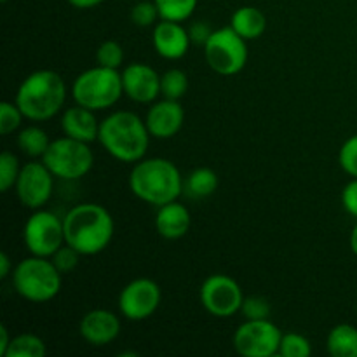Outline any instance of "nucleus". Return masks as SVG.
I'll list each match as a JSON object with an SVG mask.
<instances>
[{
    "label": "nucleus",
    "instance_id": "11",
    "mask_svg": "<svg viewBox=\"0 0 357 357\" xmlns=\"http://www.w3.org/2000/svg\"><path fill=\"white\" fill-rule=\"evenodd\" d=\"M201 303L208 314L218 319L236 316L241 312L244 302V293L239 282L227 274H213L202 282Z\"/></svg>",
    "mask_w": 357,
    "mask_h": 357
},
{
    "label": "nucleus",
    "instance_id": "38",
    "mask_svg": "<svg viewBox=\"0 0 357 357\" xmlns=\"http://www.w3.org/2000/svg\"><path fill=\"white\" fill-rule=\"evenodd\" d=\"M66 2L72 7H75V9H93V7L103 3L105 0H66Z\"/></svg>",
    "mask_w": 357,
    "mask_h": 357
},
{
    "label": "nucleus",
    "instance_id": "37",
    "mask_svg": "<svg viewBox=\"0 0 357 357\" xmlns=\"http://www.w3.org/2000/svg\"><path fill=\"white\" fill-rule=\"evenodd\" d=\"M14 267L13 261H10L9 255L0 253V279H7L10 274H13Z\"/></svg>",
    "mask_w": 357,
    "mask_h": 357
},
{
    "label": "nucleus",
    "instance_id": "29",
    "mask_svg": "<svg viewBox=\"0 0 357 357\" xmlns=\"http://www.w3.org/2000/svg\"><path fill=\"white\" fill-rule=\"evenodd\" d=\"M96 61L105 68L119 70L124 65V47L117 40H105L96 51Z\"/></svg>",
    "mask_w": 357,
    "mask_h": 357
},
{
    "label": "nucleus",
    "instance_id": "17",
    "mask_svg": "<svg viewBox=\"0 0 357 357\" xmlns=\"http://www.w3.org/2000/svg\"><path fill=\"white\" fill-rule=\"evenodd\" d=\"M152 44L160 58L176 61V59H181L187 54L192 40L190 35H188V28H185L181 23L160 20L153 26Z\"/></svg>",
    "mask_w": 357,
    "mask_h": 357
},
{
    "label": "nucleus",
    "instance_id": "27",
    "mask_svg": "<svg viewBox=\"0 0 357 357\" xmlns=\"http://www.w3.org/2000/svg\"><path fill=\"white\" fill-rule=\"evenodd\" d=\"M312 354V344L300 333H282L279 356L281 357H309Z\"/></svg>",
    "mask_w": 357,
    "mask_h": 357
},
{
    "label": "nucleus",
    "instance_id": "16",
    "mask_svg": "<svg viewBox=\"0 0 357 357\" xmlns=\"http://www.w3.org/2000/svg\"><path fill=\"white\" fill-rule=\"evenodd\" d=\"M79 333L93 347H105L121 335V319L108 309L89 310L80 319Z\"/></svg>",
    "mask_w": 357,
    "mask_h": 357
},
{
    "label": "nucleus",
    "instance_id": "10",
    "mask_svg": "<svg viewBox=\"0 0 357 357\" xmlns=\"http://www.w3.org/2000/svg\"><path fill=\"white\" fill-rule=\"evenodd\" d=\"M281 340L282 331L271 319H246L234 333L232 344L243 357H274Z\"/></svg>",
    "mask_w": 357,
    "mask_h": 357
},
{
    "label": "nucleus",
    "instance_id": "2",
    "mask_svg": "<svg viewBox=\"0 0 357 357\" xmlns=\"http://www.w3.org/2000/svg\"><path fill=\"white\" fill-rule=\"evenodd\" d=\"M129 188L132 195L150 206L178 201L183 194V178L176 164L164 157H150L135 162L129 173Z\"/></svg>",
    "mask_w": 357,
    "mask_h": 357
},
{
    "label": "nucleus",
    "instance_id": "23",
    "mask_svg": "<svg viewBox=\"0 0 357 357\" xmlns=\"http://www.w3.org/2000/svg\"><path fill=\"white\" fill-rule=\"evenodd\" d=\"M17 149L30 159H42L44 153L47 152L51 139H49L47 132L38 126H28L17 132Z\"/></svg>",
    "mask_w": 357,
    "mask_h": 357
},
{
    "label": "nucleus",
    "instance_id": "15",
    "mask_svg": "<svg viewBox=\"0 0 357 357\" xmlns=\"http://www.w3.org/2000/svg\"><path fill=\"white\" fill-rule=\"evenodd\" d=\"M145 124L152 138L169 139L181 131L185 124V110L176 100L162 98L150 105L145 115Z\"/></svg>",
    "mask_w": 357,
    "mask_h": 357
},
{
    "label": "nucleus",
    "instance_id": "40",
    "mask_svg": "<svg viewBox=\"0 0 357 357\" xmlns=\"http://www.w3.org/2000/svg\"><path fill=\"white\" fill-rule=\"evenodd\" d=\"M349 246H351V251L357 257V223L354 225V229H352L351 237H349Z\"/></svg>",
    "mask_w": 357,
    "mask_h": 357
},
{
    "label": "nucleus",
    "instance_id": "19",
    "mask_svg": "<svg viewBox=\"0 0 357 357\" xmlns=\"http://www.w3.org/2000/svg\"><path fill=\"white\" fill-rule=\"evenodd\" d=\"M192 225V216L187 206L173 201L157 208L155 230L160 237L167 241H176L187 236Z\"/></svg>",
    "mask_w": 357,
    "mask_h": 357
},
{
    "label": "nucleus",
    "instance_id": "20",
    "mask_svg": "<svg viewBox=\"0 0 357 357\" xmlns=\"http://www.w3.org/2000/svg\"><path fill=\"white\" fill-rule=\"evenodd\" d=\"M230 26L246 40H257L267 30V17L258 7L243 6L230 17Z\"/></svg>",
    "mask_w": 357,
    "mask_h": 357
},
{
    "label": "nucleus",
    "instance_id": "35",
    "mask_svg": "<svg viewBox=\"0 0 357 357\" xmlns=\"http://www.w3.org/2000/svg\"><path fill=\"white\" fill-rule=\"evenodd\" d=\"M342 206L349 215L357 218V178H352L342 190Z\"/></svg>",
    "mask_w": 357,
    "mask_h": 357
},
{
    "label": "nucleus",
    "instance_id": "39",
    "mask_svg": "<svg viewBox=\"0 0 357 357\" xmlns=\"http://www.w3.org/2000/svg\"><path fill=\"white\" fill-rule=\"evenodd\" d=\"M10 340H13V337L9 335V330H7V326H0V356H6L7 352V347H9Z\"/></svg>",
    "mask_w": 357,
    "mask_h": 357
},
{
    "label": "nucleus",
    "instance_id": "33",
    "mask_svg": "<svg viewBox=\"0 0 357 357\" xmlns=\"http://www.w3.org/2000/svg\"><path fill=\"white\" fill-rule=\"evenodd\" d=\"M241 312H243L246 319H268V316H271V303L267 302V298L260 295L244 296Z\"/></svg>",
    "mask_w": 357,
    "mask_h": 357
},
{
    "label": "nucleus",
    "instance_id": "21",
    "mask_svg": "<svg viewBox=\"0 0 357 357\" xmlns=\"http://www.w3.org/2000/svg\"><path fill=\"white\" fill-rule=\"evenodd\" d=\"M326 351L333 357H357V328L337 324L326 338Z\"/></svg>",
    "mask_w": 357,
    "mask_h": 357
},
{
    "label": "nucleus",
    "instance_id": "22",
    "mask_svg": "<svg viewBox=\"0 0 357 357\" xmlns=\"http://www.w3.org/2000/svg\"><path fill=\"white\" fill-rule=\"evenodd\" d=\"M218 174L209 167H197L190 171L183 180V194L190 199L209 197L218 188Z\"/></svg>",
    "mask_w": 357,
    "mask_h": 357
},
{
    "label": "nucleus",
    "instance_id": "24",
    "mask_svg": "<svg viewBox=\"0 0 357 357\" xmlns=\"http://www.w3.org/2000/svg\"><path fill=\"white\" fill-rule=\"evenodd\" d=\"M47 354L45 342L33 333H21L13 337L3 357H44Z\"/></svg>",
    "mask_w": 357,
    "mask_h": 357
},
{
    "label": "nucleus",
    "instance_id": "8",
    "mask_svg": "<svg viewBox=\"0 0 357 357\" xmlns=\"http://www.w3.org/2000/svg\"><path fill=\"white\" fill-rule=\"evenodd\" d=\"M246 38L241 37L232 26L213 30L211 37L204 44V58L209 68L223 77L237 75L248 63Z\"/></svg>",
    "mask_w": 357,
    "mask_h": 357
},
{
    "label": "nucleus",
    "instance_id": "3",
    "mask_svg": "<svg viewBox=\"0 0 357 357\" xmlns=\"http://www.w3.org/2000/svg\"><path fill=\"white\" fill-rule=\"evenodd\" d=\"M150 132L145 119L135 112L119 110L100 122L98 142L105 152L121 162H138L146 155Z\"/></svg>",
    "mask_w": 357,
    "mask_h": 357
},
{
    "label": "nucleus",
    "instance_id": "31",
    "mask_svg": "<svg viewBox=\"0 0 357 357\" xmlns=\"http://www.w3.org/2000/svg\"><path fill=\"white\" fill-rule=\"evenodd\" d=\"M157 20H160V14L153 0L152 2H150V0H142V2L135 3V6L131 7V21L136 26H153V24H157Z\"/></svg>",
    "mask_w": 357,
    "mask_h": 357
},
{
    "label": "nucleus",
    "instance_id": "6",
    "mask_svg": "<svg viewBox=\"0 0 357 357\" xmlns=\"http://www.w3.org/2000/svg\"><path fill=\"white\" fill-rule=\"evenodd\" d=\"M124 94L122 75L119 70L93 66L75 77L72 84V98L77 105L94 112L114 107Z\"/></svg>",
    "mask_w": 357,
    "mask_h": 357
},
{
    "label": "nucleus",
    "instance_id": "25",
    "mask_svg": "<svg viewBox=\"0 0 357 357\" xmlns=\"http://www.w3.org/2000/svg\"><path fill=\"white\" fill-rule=\"evenodd\" d=\"M153 2L159 9L160 20L183 23L195 13L199 0H153Z\"/></svg>",
    "mask_w": 357,
    "mask_h": 357
},
{
    "label": "nucleus",
    "instance_id": "34",
    "mask_svg": "<svg viewBox=\"0 0 357 357\" xmlns=\"http://www.w3.org/2000/svg\"><path fill=\"white\" fill-rule=\"evenodd\" d=\"M80 257H82V255H80L75 248H72L70 244H63V246L52 255L51 260L61 274H68V272H72L73 268L79 265Z\"/></svg>",
    "mask_w": 357,
    "mask_h": 357
},
{
    "label": "nucleus",
    "instance_id": "28",
    "mask_svg": "<svg viewBox=\"0 0 357 357\" xmlns=\"http://www.w3.org/2000/svg\"><path fill=\"white\" fill-rule=\"evenodd\" d=\"M20 160L13 152L6 150L0 155V192H9L16 185L17 176H20Z\"/></svg>",
    "mask_w": 357,
    "mask_h": 357
},
{
    "label": "nucleus",
    "instance_id": "5",
    "mask_svg": "<svg viewBox=\"0 0 357 357\" xmlns=\"http://www.w3.org/2000/svg\"><path fill=\"white\" fill-rule=\"evenodd\" d=\"M61 275L51 258L31 255L14 267L10 278L21 298L31 303H45L56 298L61 291Z\"/></svg>",
    "mask_w": 357,
    "mask_h": 357
},
{
    "label": "nucleus",
    "instance_id": "41",
    "mask_svg": "<svg viewBox=\"0 0 357 357\" xmlns=\"http://www.w3.org/2000/svg\"><path fill=\"white\" fill-rule=\"evenodd\" d=\"M0 2H3V3H6V2H9V0H0Z\"/></svg>",
    "mask_w": 357,
    "mask_h": 357
},
{
    "label": "nucleus",
    "instance_id": "26",
    "mask_svg": "<svg viewBox=\"0 0 357 357\" xmlns=\"http://www.w3.org/2000/svg\"><path fill=\"white\" fill-rule=\"evenodd\" d=\"M188 91V77L183 70L171 68L160 75V96L180 101Z\"/></svg>",
    "mask_w": 357,
    "mask_h": 357
},
{
    "label": "nucleus",
    "instance_id": "7",
    "mask_svg": "<svg viewBox=\"0 0 357 357\" xmlns=\"http://www.w3.org/2000/svg\"><path fill=\"white\" fill-rule=\"evenodd\" d=\"M89 145L91 143L79 142L70 136L52 139L42 162L58 180L77 181L93 169L94 153Z\"/></svg>",
    "mask_w": 357,
    "mask_h": 357
},
{
    "label": "nucleus",
    "instance_id": "14",
    "mask_svg": "<svg viewBox=\"0 0 357 357\" xmlns=\"http://www.w3.org/2000/svg\"><path fill=\"white\" fill-rule=\"evenodd\" d=\"M121 75L124 94L135 103L152 105L160 96V75L146 63H131Z\"/></svg>",
    "mask_w": 357,
    "mask_h": 357
},
{
    "label": "nucleus",
    "instance_id": "9",
    "mask_svg": "<svg viewBox=\"0 0 357 357\" xmlns=\"http://www.w3.org/2000/svg\"><path fill=\"white\" fill-rule=\"evenodd\" d=\"M23 243L30 255L51 258L66 244L63 220L44 208L35 209L23 227Z\"/></svg>",
    "mask_w": 357,
    "mask_h": 357
},
{
    "label": "nucleus",
    "instance_id": "13",
    "mask_svg": "<svg viewBox=\"0 0 357 357\" xmlns=\"http://www.w3.org/2000/svg\"><path fill=\"white\" fill-rule=\"evenodd\" d=\"M54 178V174L42 160L33 159L31 162H26L21 166L20 176L14 185L17 201L31 211L44 208L52 197Z\"/></svg>",
    "mask_w": 357,
    "mask_h": 357
},
{
    "label": "nucleus",
    "instance_id": "30",
    "mask_svg": "<svg viewBox=\"0 0 357 357\" xmlns=\"http://www.w3.org/2000/svg\"><path fill=\"white\" fill-rule=\"evenodd\" d=\"M24 115L23 112L20 110V107L10 101H2L0 103V135L2 136H9L13 135L14 131H17L23 122Z\"/></svg>",
    "mask_w": 357,
    "mask_h": 357
},
{
    "label": "nucleus",
    "instance_id": "4",
    "mask_svg": "<svg viewBox=\"0 0 357 357\" xmlns=\"http://www.w3.org/2000/svg\"><path fill=\"white\" fill-rule=\"evenodd\" d=\"M16 105L24 119L33 122L51 121L66 101L65 79L54 70H37L23 79L16 93Z\"/></svg>",
    "mask_w": 357,
    "mask_h": 357
},
{
    "label": "nucleus",
    "instance_id": "32",
    "mask_svg": "<svg viewBox=\"0 0 357 357\" xmlns=\"http://www.w3.org/2000/svg\"><path fill=\"white\" fill-rule=\"evenodd\" d=\"M338 162L345 174L351 178H357V135L345 139L344 145L338 152Z\"/></svg>",
    "mask_w": 357,
    "mask_h": 357
},
{
    "label": "nucleus",
    "instance_id": "12",
    "mask_svg": "<svg viewBox=\"0 0 357 357\" xmlns=\"http://www.w3.org/2000/svg\"><path fill=\"white\" fill-rule=\"evenodd\" d=\"M162 302L160 286L153 279L138 278L128 282L119 295V312L128 321H145L152 317Z\"/></svg>",
    "mask_w": 357,
    "mask_h": 357
},
{
    "label": "nucleus",
    "instance_id": "1",
    "mask_svg": "<svg viewBox=\"0 0 357 357\" xmlns=\"http://www.w3.org/2000/svg\"><path fill=\"white\" fill-rule=\"evenodd\" d=\"M63 225L65 243L75 248L82 257H94L107 250L115 234L110 211L94 202L73 206L63 218Z\"/></svg>",
    "mask_w": 357,
    "mask_h": 357
},
{
    "label": "nucleus",
    "instance_id": "18",
    "mask_svg": "<svg viewBox=\"0 0 357 357\" xmlns=\"http://www.w3.org/2000/svg\"><path fill=\"white\" fill-rule=\"evenodd\" d=\"M100 122L101 121L96 119V112L75 103L63 112L61 131L63 135L73 139L93 143L100 135Z\"/></svg>",
    "mask_w": 357,
    "mask_h": 357
},
{
    "label": "nucleus",
    "instance_id": "36",
    "mask_svg": "<svg viewBox=\"0 0 357 357\" xmlns=\"http://www.w3.org/2000/svg\"><path fill=\"white\" fill-rule=\"evenodd\" d=\"M213 30L206 21H195L192 23V26L188 28V35H190L192 44H199L204 47V44L208 42V38L211 37Z\"/></svg>",
    "mask_w": 357,
    "mask_h": 357
}]
</instances>
